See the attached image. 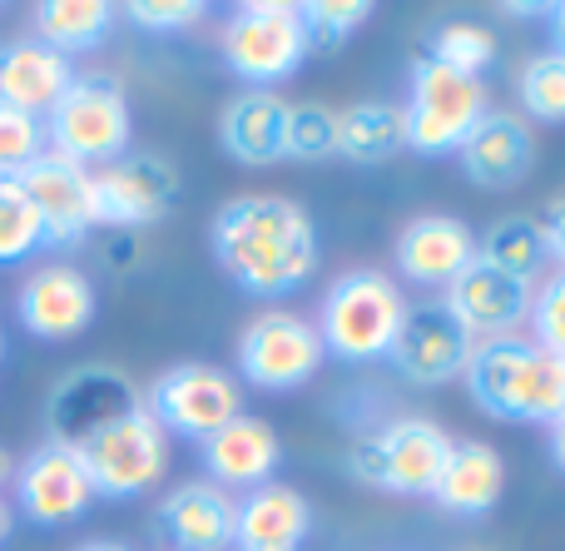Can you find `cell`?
<instances>
[{
	"label": "cell",
	"instance_id": "cell-31",
	"mask_svg": "<svg viewBox=\"0 0 565 551\" xmlns=\"http://www.w3.org/2000/svg\"><path fill=\"white\" fill-rule=\"evenodd\" d=\"M521 109L541 125H565V55L561 50H546V55L526 60L521 65Z\"/></svg>",
	"mask_w": 565,
	"mask_h": 551
},
{
	"label": "cell",
	"instance_id": "cell-39",
	"mask_svg": "<svg viewBox=\"0 0 565 551\" xmlns=\"http://www.w3.org/2000/svg\"><path fill=\"white\" fill-rule=\"evenodd\" d=\"M551 35H556V50L565 55V0L561 6H551Z\"/></svg>",
	"mask_w": 565,
	"mask_h": 551
},
{
	"label": "cell",
	"instance_id": "cell-27",
	"mask_svg": "<svg viewBox=\"0 0 565 551\" xmlns=\"http://www.w3.org/2000/svg\"><path fill=\"white\" fill-rule=\"evenodd\" d=\"M109 25H115L109 0H45V6H35V40H45L65 60L105 45Z\"/></svg>",
	"mask_w": 565,
	"mask_h": 551
},
{
	"label": "cell",
	"instance_id": "cell-32",
	"mask_svg": "<svg viewBox=\"0 0 565 551\" xmlns=\"http://www.w3.org/2000/svg\"><path fill=\"white\" fill-rule=\"evenodd\" d=\"M338 155V109L328 105H288V159L322 165Z\"/></svg>",
	"mask_w": 565,
	"mask_h": 551
},
{
	"label": "cell",
	"instance_id": "cell-41",
	"mask_svg": "<svg viewBox=\"0 0 565 551\" xmlns=\"http://www.w3.org/2000/svg\"><path fill=\"white\" fill-rule=\"evenodd\" d=\"M79 551H135V547H125V542H85Z\"/></svg>",
	"mask_w": 565,
	"mask_h": 551
},
{
	"label": "cell",
	"instance_id": "cell-4",
	"mask_svg": "<svg viewBox=\"0 0 565 551\" xmlns=\"http://www.w3.org/2000/svg\"><path fill=\"white\" fill-rule=\"evenodd\" d=\"M407 308L412 304L382 268H348L322 298V348L338 353L342 363H377L397 343Z\"/></svg>",
	"mask_w": 565,
	"mask_h": 551
},
{
	"label": "cell",
	"instance_id": "cell-12",
	"mask_svg": "<svg viewBox=\"0 0 565 551\" xmlns=\"http://www.w3.org/2000/svg\"><path fill=\"white\" fill-rule=\"evenodd\" d=\"M139 388L129 383L119 368L109 363H85L75 373H65L55 388H50V403H45V427H50V443L70 447L75 453L85 437H95L99 427H109L115 417H125L129 407H139Z\"/></svg>",
	"mask_w": 565,
	"mask_h": 551
},
{
	"label": "cell",
	"instance_id": "cell-21",
	"mask_svg": "<svg viewBox=\"0 0 565 551\" xmlns=\"http://www.w3.org/2000/svg\"><path fill=\"white\" fill-rule=\"evenodd\" d=\"M70 80H75V65L60 50H50L45 40L20 35L0 45V105L45 119L70 89Z\"/></svg>",
	"mask_w": 565,
	"mask_h": 551
},
{
	"label": "cell",
	"instance_id": "cell-43",
	"mask_svg": "<svg viewBox=\"0 0 565 551\" xmlns=\"http://www.w3.org/2000/svg\"><path fill=\"white\" fill-rule=\"evenodd\" d=\"M0 363H6V328H0Z\"/></svg>",
	"mask_w": 565,
	"mask_h": 551
},
{
	"label": "cell",
	"instance_id": "cell-35",
	"mask_svg": "<svg viewBox=\"0 0 565 551\" xmlns=\"http://www.w3.org/2000/svg\"><path fill=\"white\" fill-rule=\"evenodd\" d=\"M526 324H531V343L565 358V274H561V268L531 288Z\"/></svg>",
	"mask_w": 565,
	"mask_h": 551
},
{
	"label": "cell",
	"instance_id": "cell-19",
	"mask_svg": "<svg viewBox=\"0 0 565 551\" xmlns=\"http://www.w3.org/2000/svg\"><path fill=\"white\" fill-rule=\"evenodd\" d=\"M238 497L204 483H179L169 497H159L154 527L174 551H228L234 547Z\"/></svg>",
	"mask_w": 565,
	"mask_h": 551
},
{
	"label": "cell",
	"instance_id": "cell-42",
	"mask_svg": "<svg viewBox=\"0 0 565 551\" xmlns=\"http://www.w3.org/2000/svg\"><path fill=\"white\" fill-rule=\"evenodd\" d=\"M6 473H10V463H6V453H0V483H6Z\"/></svg>",
	"mask_w": 565,
	"mask_h": 551
},
{
	"label": "cell",
	"instance_id": "cell-26",
	"mask_svg": "<svg viewBox=\"0 0 565 551\" xmlns=\"http://www.w3.org/2000/svg\"><path fill=\"white\" fill-rule=\"evenodd\" d=\"M402 149H407L402 105H392V99H358V105L338 109V155L342 159H352V165H387Z\"/></svg>",
	"mask_w": 565,
	"mask_h": 551
},
{
	"label": "cell",
	"instance_id": "cell-9",
	"mask_svg": "<svg viewBox=\"0 0 565 551\" xmlns=\"http://www.w3.org/2000/svg\"><path fill=\"white\" fill-rule=\"evenodd\" d=\"M145 407L169 437H189V443H209L218 427H228L244 413V388L234 373L214 363H179L154 378L145 393Z\"/></svg>",
	"mask_w": 565,
	"mask_h": 551
},
{
	"label": "cell",
	"instance_id": "cell-25",
	"mask_svg": "<svg viewBox=\"0 0 565 551\" xmlns=\"http://www.w3.org/2000/svg\"><path fill=\"white\" fill-rule=\"evenodd\" d=\"M501 487H507V463L491 443H451L441 477L431 487L441 512L451 517H487L501 502Z\"/></svg>",
	"mask_w": 565,
	"mask_h": 551
},
{
	"label": "cell",
	"instance_id": "cell-33",
	"mask_svg": "<svg viewBox=\"0 0 565 551\" xmlns=\"http://www.w3.org/2000/svg\"><path fill=\"white\" fill-rule=\"evenodd\" d=\"M298 10H302L308 45H318V50H332V45H342V40H352L372 15L367 0H308V6H298Z\"/></svg>",
	"mask_w": 565,
	"mask_h": 551
},
{
	"label": "cell",
	"instance_id": "cell-17",
	"mask_svg": "<svg viewBox=\"0 0 565 551\" xmlns=\"http://www.w3.org/2000/svg\"><path fill=\"white\" fill-rule=\"evenodd\" d=\"M441 304L451 308V318H457L477 343H487V338H516V328L526 324V314H531V284L501 274L497 264H487V258L477 254L451 278Z\"/></svg>",
	"mask_w": 565,
	"mask_h": 551
},
{
	"label": "cell",
	"instance_id": "cell-20",
	"mask_svg": "<svg viewBox=\"0 0 565 551\" xmlns=\"http://www.w3.org/2000/svg\"><path fill=\"white\" fill-rule=\"evenodd\" d=\"M477 258V234L451 214H422L397 234V274L417 288H441Z\"/></svg>",
	"mask_w": 565,
	"mask_h": 551
},
{
	"label": "cell",
	"instance_id": "cell-22",
	"mask_svg": "<svg viewBox=\"0 0 565 551\" xmlns=\"http://www.w3.org/2000/svg\"><path fill=\"white\" fill-rule=\"evenodd\" d=\"M204 447V467H209V483L224 487V492H254L264 487L268 477L278 473V433L264 423V417H248L238 413L228 427H218Z\"/></svg>",
	"mask_w": 565,
	"mask_h": 551
},
{
	"label": "cell",
	"instance_id": "cell-5",
	"mask_svg": "<svg viewBox=\"0 0 565 551\" xmlns=\"http://www.w3.org/2000/svg\"><path fill=\"white\" fill-rule=\"evenodd\" d=\"M451 453V433L431 417H392L358 437L348 453V473L362 487H382L397 497H431L441 463Z\"/></svg>",
	"mask_w": 565,
	"mask_h": 551
},
{
	"label": "cell",
	"instance_id": "cell-8",
	"mask_svg": "<svg viewBox=\"0 0 565 551\" xmlns=\"http://www.w3.org/2000/svg\"><path fill=\"white\" fill-rule=\"evenodd\" d=\"M75 457L85 463L89 483H95V497H109V502H125V497H139L149 487H159V477L169 473V433L154 423L145 403L129 407L125 417H115L109 427H99L95 437L75 447Z\"/></svg>",
	"mask_w": 565,
	"mask_h": 551
},
{
	"label": "cell",
	"instance_id": "cell-3",
	"mask_svg": "<svg viewBox=\"0 0 565 551\" xmlns=\"http://www.w3.org/2000/svg\"><path fill=\"white\" fill-rule=\"evenodd\" d=\"M135 115L115 75H75L60 105L45 115V145L79 169H105L129 155Z\"/></svg>",
	"mask_w": 565,
	"mask_h": 551
},
{
	"label": "cell",
	"instance_id": "cell-6",
	"mask_svg": "<svg viewBox=\"0 0 565 551\" xmlns=\"http://www.w3.org/2000/svg\"><path fill=\"white\" fill-rule=\"evenodd\" d=\"M228 70L248 80L254 89H274L288 75H298L308 60V30H302V10L288 0H248L224 20L218 35Z\"/></svg>",
	"mask_w": 565,
	"mask_h": 551
},
{
	"label": "cell",
	"instance_id": "cell-30",
	"mask_svg": "<svg viewBox=\"0 0 565 551\" xmlns=\"http://www.w3.org/2000/svg\"><path fill=\"white\" fill-rule=\"evenodd\" d=\"M35 248H45V229H40L35 204L20 189V179H0V268L30 258Z\"/></svg>",
	"mask_w": 565,
	"mask_h": 551
},
{
	"label": "cell",
	"instance_id": "cell-38",
	"mask_svg": "<svg viewBox=\"0 0 565 551\" xmlns=\"http://www.w3.org/2000/svg\"><path fill=\"white\" fill-rule=\"evenodd\" d=\"M546 447H551V463H556L561 473H565V413L546 427Z\"/></svg>",
	"mask_w": 565,
	"mask_h": 551
},
{
	"label": "cell",
	"instance_id": "cell-16",
	"mask_svg": "<svg viewBox=\"0 0 565 551\" xmlns=\"http://www.w3.org/2000/svg\"><path fill=\"white\" fill-rule=\"evenodd\" d=\"M20 189L30 194L45 229V248H79L95 229V204H89V169L70 165L65 155L45 149L30 169H20Z\"/></svg>",
	"mask_w": 565,
	"mask_h": 551
},
{
	"label": "cell",
	"instance_id": "cell-1",
	"mask_svg": "<svg viewBox=\"0 0 565 551\" xmlns=\"http://www.w3.org/2000/svg\"><path fill=\"white\" fill-rule=\"evenodd\" d=\"M214 258L244 294L282 298L318 268V229L282 194H238L214 214Z\"/></svg>",
	"mask_w": 565,
	"mask_h": 551
},
{
	"label": "cell",
	"instance_id": "cell-40",
	"mask_svg": "<svg viewBox=\"0 0 565 551\" xmlns=\"http://www.w3.org/2000/svg\"><path fill=\"white\" fill-rule=\"evenodd\" d=\"M10 527H15V507H10L6 497H0V547L10 542Z\"/></svg>",
	"mask_w": 565,
	"mask_h": 551
},
{
	"label": "cell",
	"instance_id": "cell-29",
	"mask_svg": "<svg viewBox=\"0 0 565 551\" xmlns=\"http://www.w3.org/2000/svg\"><path fill=\"white\" fill-rule=\"evenodd\" d=\"M427 60L457 70V75H477L481 80V70L497 60V35H491L487 25H477V20H447V25L431 30Z\"/></svg>",
	"mask_w": 565,
	"mask_h": 551
},
{
	"label": "cell",
	"instance_id": "cell-36",
	"mask_svg": "<svg viewBox=\"0 0 565 551\" xmlns=\"http://www.w3.org/2000/svg\"><path fill=\"white\" fill-rule=\"evenodd\" d=\"M125 15L139 30H189L209 15L204 0H129Z\"/></svg>",
	"mask_w": 565,
	"mask_h": 551
},
{
	"label": "cell",
	"instance_id": "cell-24",
	"mask_svg": "<svg viewBox=\"0 0 565 551\" xmlns=\"http://www.w3.org/2000/svg\"><path fill=\"white\" fill-rule=\"evenodd\" d=\"M312 527V507L298 487L264 483L238 502L234 547L238 551H298Z\"/></svg>",
	"mask_w": 565,
	"mask_h": 551
},
{
	"label": "cell",
	"instance_id": "cell-10",
	"mask_svg": "<svg viewBox=\"0 0 565 551\" xmlns=\"http://www.w3.org/2000/svg\"><path fill=\"white\" fill-rule=\"evenodd\" d=\"M322 358H328V348H322L318 324L288 314V308H264L238 338V373L264 393L302 388L308 378H318Z\"/></svg>",
	"mask_w": 565,
	"mask_h": 551
},
{
	"label": "cell",
	"instance_id": "cell-15",
	"mask_svg": "<svg viewBox=\"0 0 565 551\" xmlns=\"http://www.w3.org/2000/svg\"><path fill=\"white\" fill-rule=\"evenodd\" d=\"M15 318L40 343L79 338L95 324V284H89V274L75 264H40L35 274L20 284Z\"/></svg>",
	"mask_w": 565,
	"mask_h": 551
},
{
	"label": "cell",
	"instance_id": "cell-18",
	"mask_svg": "<svg viewBox=\"0 0 565 551\" xmlns=\"http://www.w3.org/2000/svg\"><path fill=\"white\" fill-rule=\"evenodd\" d=\"M461 169L481 189H516L536 169V135L531 119L516 109H487L467 139H461Z\"/></svg>",
	"mask_w": 565,
	"mask_h": 551
},
{
	"label": "cell",
	"instance_id": "cell-37",
	"mask_svg": "<svg viewBox=\"0 0 565 551\" xmlns=\"http://www.w3.org/2000/svg\"><path fill=\"white\" fill-rule=\"evenodd\" d=\"M536 229H541V244H546V258H556V268L565 274V194L541 209Z\"/></svg>",
	"mask_w": 565,
	"mask_h": 551
},
{
	"label": "cell",
	"instance_id": "cell-23",
	"mask_svg": "<svg viewBox=\"0 0 565 551\" xmlns=\"http://www.w3.org/2000/svg\"><path fill=\"white\" fill-rule=\"evenodd\" d=\"M218 139H224L228 159L248 169L288 159V99L278 89H244L238 99H228L224 119H218Z\"/></svg>",
	"mask_w": 565,
	"mask_h": 551
},
{
	"label": "cell",
	"instance_id": "cell-34",
	"mask_svg": "<svg viewBox=\"0 0 565 551\" xmlns=\"http://www.w3.org/2000/svg\"><path fill=\"white\" fill-rule=\"evenodd\" d=\"M45 119L25 115V109L0 105V179H15L45 155Z\"/></svg>",
	"mask_w": 565,
	"mask_h": 551
},
{
	"label": "cell",
	"instance_id": "cell-7",
	"mask_svg": "<svg viewBox=\"0 0 565 551\" xmlns=\"http://www.w3.org/2000/svg\"><path fill=\"white\" fill-rule=\"evenodd\" d=\"M487 80L457 75V70L437 65L422 55L412 65V95L402 105V129H407V149L417 155H457L461 139L477 129L487 115Z\"/></svg>",
	"mask_w": 565,
	"mask_h": 551
},
{
	"label": "cell",
	"instance_id": "cell-11",
	"mask_svg": "<svg viewBox=\"0 0 565 551\" xmlns=\"http://www.w3.org/2000/svg\"><path fill=\"white\" fill-rule=\"evenodd\" d=\"M179 174L159 155H125L105 169H89V204H95V229H145L174 209Z\"/></svg>",
	"mask_w": 565,
	"mask_h": 551
},
{
	"label": "cell",
	"instance_id": "cell-2",
	"mask_svg": "<svg viewBox=\"0 0 565 551\" xmlns=\"http://www.w3.org/2000/svg\"><path fill=\"white\" fill-rule=\"evenodd\" d=\"M467 388L481 413L507 423H556L565 413V358L531 338H487L467 358Z\"/></svg>",
	"mask_w": 565,
	"mask_h": 551
},
{
	"label": "cell",
	"instance_id": "cell-14",
	"mask_svg": "<svg viewBox=\"0 0 565 551\" xmlns=\"http://www.w3.org/2000/svg\"><path fill=\"white\" fill-rule=\"evenodd\" d=\"M15 507L35 527H70L95 507V483L70 447L40 443L15 467Z\"/></svg>",
	"mask_w": 565,
	"mask_h": 551
},
{
	"label": "cell",
	"instance_id": "cell-28",
	"mask_svg": "<svg viewBox=\"0 0 565 551\" xmlns=\"http://www.w3.org/2000/svg\"><path fill=\"white\" fill-rule=\"evenodd\" d=\"M477 254L487 258V264H497L501 274L521 278V284H531V288H536L541 268H546V244H541V229H536V219H526V214L497 219V224L477 239Z\"/></svg>",
	"mask_w": 565,
	"mask_h": 551
},
{
	"label": "cell",
	"instance_id": "cell-13",
	"mask_svg": "<svg viewBox=\"0 0 565 551\" xmlns=\"http://www.w3.org/2000/svg\"><path fill=\"white\" fill-rule=\"evenodd\" d=\"M471 348H477V338L451 318V308L441 304V298H431V304L407 308V318H402V328H397V343H392L387 358L407 383L441 388L467 373Z\"/></svg>",
	"mask_w": 565,
	"mask_h": 551
}]
</instances>
